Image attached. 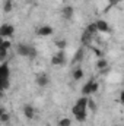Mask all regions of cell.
Returning <instances> with one entry per match:
<instances>
[{"instance_id":"obj_1","label":"cell","mask_w":124,"mask_h":126,"mask_svg":"<svg viewBox=\"0 0 124 126\" xmlns=\"http://www.w3.org/2000/svg\"><path fill=\"white\" fill-rule=\"evenodd\" d=\"M86 101H88V97H80L76 101V104L73 106V109H72V111H73L77 122H83L86 119V116H88V113H86V110H88L86 109Z\"/></svg>"},{"instance_id":"obj_2","label":"cell","mask_w":124,"mask_h":126,"mask_svg":"<svg viewBox=\"0 0 124 126\" xmlns=\"http://www.w3.org/2000/svg\"><path fill=\"white\" fill-rule=\"evenodd\" d=\"M10 69L7 64H0V91H6L10 87Z\"/></svg>"},{"instance_id":"obj_3","label":"cell","mask_w":124,"mask_h":126,"mask_svg":"<svg viewBox=\"0 0 124 126\" xmlns=\"http://www.w3.org/2000/svg\"><path fill=\"white\" fill-rule=\"evenodd\" d=\"M13 32H15V28H13V25H10V24H3V25L0 27V37H3V38L12 37Z\"/></svg>"},{"instance_id":"obj_4","label":"cell","mask_w":124,"mask_h":126,"mask_svg":"<svg viewBox=\"0 0 124 126\" xmlns=\"http://www.w3.org/2000/svg\"><path fill=\"white\" fill-rule=\"evenodd\" d=\"M51 63L56 66H62L66 63V56H64V50H59L53 57H51Z\"/></svg>"},{"instance_id":"obj_5","label":"cell","mask_w":124,"mask_h":126,"mask_svg":"<svg viewBox=\"0 0 124 126\" xmlns=\"http://www.w3.org/2000/svg\"><path fill=\"white\" fill-rule=\"evenodd\" d=\"M31 46H28V44H19L18 47H16V53L19 54V56H25V57H28L29 56V53H31Z\"/></svg>"},{"instance_id":"obj_6","label":"cell","mask_w":124,"mask_h":126,"mask_svg":"<svg viewBox=\"0 0 124 126\" xmlns=\"http://www.w3.org/2000/svg\"><path fill=\"white\" fill-rule=\"evenodd\" d=\"M37 34H38L39 37H47V35H51V34H53V28H51L50 25L39 27V28L37 30Z\"/></svg>"},{"instance_id":"obj_7","label":"cell","mask_w":124,"mask_h":126,"mask_svg":"<svg viewBox=\"0 0 124 126\" xmlns=\"http://www.w3.org/2000/svg\"><path fill=\"white\" fill-rule=\"evenodd\" d=\"M48 82H50V79H48V76H47V73H39L38 76H37V84H38V87H47L48 85Z\"/></svg>"},{"instance_id":"obj_8","label":"cell","mask_w":124,"mask_h":126,"mask_svg":"<svg viewBox=\"0 0 124 126\" xmlns=\"http://www.w3.org/2000/svg\"><path fill=\"white\" fill-rule=\"evenodd\" d=\"M92 84H93V81L89 79V81L83 85V88H82V94H83V97H88V95L92 94Z\"/></svg>"},{"instance_id":"obj_9","label":"cell","mask_w":124,"mask_h":126,"mask_svg":"<svg viewBox=\"0 0 124 126\" xmlns=\"http://www.w3.org/2000/svg\"><path fill=\"white\" fill-rule=\"evenodd\" d=\"M95 25H96V30L101 32H108L110 31V27H108V24L105 22V21H102V19H99L98 22H95Z\"/></svg>"},{"instance_id":"obj_10","label":"cell","mask_w":124,"mask_h":126,"mask_svg":"<svg viewBox=\"0 0 124 126\" xmlns=\"http://www.w3.org/2000/svg\"><path fill=\"white\" fill-rule=\"evenodd\" d=\"M73 13H74V10H73L72 6H66L63 9V18L64 19H72L73 18Z\"/></svg>"},{"instance_id":"obj_11","label":"cell","mask_w":124,"mask_h":126,"mask_svg":"<svg viewBox=\"0 0 124 126\" xmlns=\"http://www.w3.org/2000/svg\"><path fill=\"white\" fill-rule=\"evenodd\" d=\"M83 56H85L83 48H79V50L74 53V56H73V62L72 63H80L82 60H83Z\"/></svg>"},{"instance_id":"obj_12","label":"cell","mask_w":124,"mask_h":126,"mask_svg":"<svg viewBox=\"0 0 124 126\" xmlns=\"http://www.w3.org/2000/svg\"><path fill=\"white\" fill-rule=\"evenodd\" d=\"M34 113H35V110H34V107H32V106L28 104V106H25V107H24V114H25V117H26V119H32V117H34Z\"/></svg>"},{"instance_id":"obj_13","label":"cell","mask_w":124,"mask_h":126,"mask_svg":"<svg viewBox=\"0 0 124 126\" xmlns=\"http://www.w3.org/2000/svg\"><path fill=\"white\" fill-rule=\"evenodd\" d=\"M12 9H13L12 0H4V3H3V12L4 13H9V12H12Z\"/></svg>"},{"instance_id":"obj_14","label":"cell","mask_w":124,"mask_h":126,"mask_svg":"<svg viewBox=\"0 0 124 126\" xmlns=\"http://www.w3.org/2000/svg\"><path fill=\"white\" fill-rule=\"evenodd\" d=\"M10 47H12V43H10V40H7V38H4L3 41H1V44H0V50H10Z\"/></svg>"},{"instance_id":"obj_15","label":"cell","mask_w":124,"mask_h":126,"mask_svg":"<svg viewBox=\"0 0 124 126\" xmlns=\"http://www.w3.org/2000/svg\"><path fill=\"white\" fill-rule=\"evenodd\" d=\"M86 109H89V110L93 111V113L96 111V103L93 101L92 98H89V97H88V101H86Z\"/></svg>"},{"instance_id":"obj_16","label":"cell","mask_w":124,"mask_h":126,"mask_svg":"<svg viewBox=\"0 0 124 126\" xmlns=\"http://www.w3.org/2000/svg\"><path fill=\"white\" fill-rule=\"evenodd\" d=\"M82 78H83V70H82L80 67L74 69V70H73V79L79 81V79H82Z\"/></svg>"},{"instance_id":"obj_17","label":"cell","mask_w":124,"mask_h":126,"mask_svg":"<svg viewBox=\"0 0 124 126\" xmlns=\"http://www.w3.org/2000/svg\"><path fill=\"white\" fill-rule=\"evenodd\" d=\"M96 67H98L99 70L107 69V67H108V62H107L105 59H99V60H98V63H96Z\"/></svg>"},{"instance_id":"obj_18","label":"cell","mask_w":124,"mask_h":126,"mask_svg":"<svg viewBox=\"0 0 124 126\" xmlns=\"http://www.w3.org/2000/svg\"><path fill=\"white\" fill-rule=\"evenodd\" d=\"M91 38H92V34H89L88 31H85L83 35H82V43H83V44H89V43H91Z\"/></svg>"},{"instance_id":"obj_19","label":"cell","mask_w":124,"mask_h":126,"mask_svg":"<svg viewBox=\"0 0 124 126\" xmlns=\"http://www.w3.org/2000/svg\"><path fill=\"white\" fill-rule=\"evenodd\" d=\"M56 46H57L59 50H64L67 47V41L66 40H59V41H56Z\"/></svg>"},{"instance_id":"obj_20","label":"cell","mask_w":124,"mask_h":126,"mask_svg":"<svg viewBox=\"0 0 124 126\" xmlns=\"http://www.w3.org/2000/svg\"><path fill=\"white\" fill-rule=\"evenodd\" d=\"M9 120H10V114L4 111V113L0 116V123H9Z\"/></svg>"},{"instance_id":"obj_21","label":"cell","mask_w":124,"mask_h":126,"mask_svg":"<svg viewBox=\"0 0 124 126\" xmlns=\"http://www.w3.org/2000/svg\"><path fill=\"white\" fill-rule=\"evenodd\" d=\"M72 125V120L69 119V117H63L59 120V126H70Z\"/></svg>"},{"instance_id":"obj_22","label":"cell","mask_w":124,"mask_h":126,"mask_svg":"<svg viewBox=\"0 0 124 126\" xmlns=\"http://www.w3.org/2000/svg\"><path fill=\"white\" fill-rule=\"evenodd\" d=\"M85 31H88L89 34H92V35H93L98 30H96V25H95V24H89V25L86 27V30H85Z\"/></svg>"},{"instance_id":"obj_23","label":"cell","mask_w":124,"mask_h":126,"mask_svg":"<svg viewBox=\"0 0 124 126\" xmlns=\"http://www.w3.org/2000/svg\"><path fill=\"white\" fill-rule=\"evenodd\" d=\"M7 59V51L6 50H0V62H4Z\"/></svg>"},{"instance_id":"obj_24","label":"cell","mask_w":124,"mask_h":126,"mask_svg":"<svg viewBox=\"0 0 124 126\" xmlns=\"http://www.w3.org/2000/svg\"><path fill=\"white\" fill-rule=\"evenodd\" d=\"M98 88H99V84L93 81V84H92V94H93V93H96V91H98Z\"/></svg>"},{"instance_id":"obj_25","label":"cell","mask_w":124,"mask_h":126,"mask_svg":"<svg viewBox=\"0 0 124 126\" xmlns=\"http://www.w3.org/2000/svg\"><path fill=\"white\" fill-rule=\"evenodd\" d=\"M4 111H6V110H4V109H3V107H1V106H0V116H1V114H3V113H4Z\"/></svg>"},{"instance_id":"obj_26","label":"cell","mask_w":124,"mask_h":126,"mask_svg":"<svg viewBox=\"0 0 124 126\" xmlns=\"http://www.w3.org/2000/svg\"><path fill=\"white\" fill-rule=\"evenodd\" d=\"M3 40H4V38H3V37H0V44H1V41H3Z\"/></svg>"},{"instance_id":"obj_27","label":"cell","mask_w":124,"mask_h":126,"mask_svg":"<svg viewBox=\"0 0 124 126\" xmlns=\"http://www.w3.org/2000/svg\"><path fill=\"white\" fill-rule=\"evenodd\" d=\"M121 1H123V0H118V3H121Z\"/></svg>"},{"instance_id":"obj_28","label":"cell","mask_w":124,"mask_h":126,"mask_svg":"<svg viewBox=\"0 0 124 126\" xmlns=\"http://www.w3.org/2000/svg\"><path fill=\"white\" fill-rule=\"evenodd\" d=\"M117 126H120V125H117Z\"/></svg>"}]
</instances>
